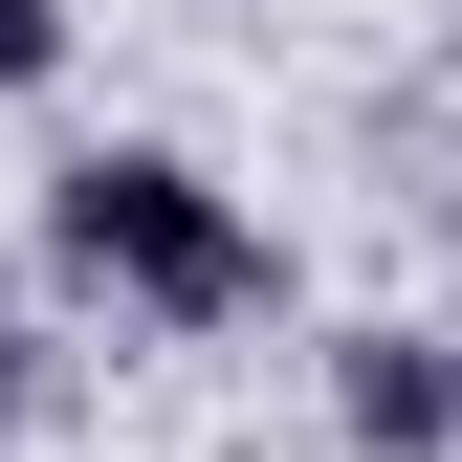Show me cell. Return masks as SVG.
<instances>
[{
	"label": "cell",
	"mask_w": 462,
	"mask_h": 462,
	"mask_svg": "<svg viewBox=\"0 0 462 462\" xmlns=\"http://www.w3.org/2000/svg\"><path fill=\"white\" fill-rule=\"evenodd\" d=\"M44 286H88V309H133V330H264L286 309V243L177 133H88L67 177H44Z\"/></svg>",
	"instance_id": "obj_1"
},
{
	"label": "cell",
	"mask_w": 462,
	"mask_h": 462,
	"mask_svg": "<svg viewBox=\"0 0 462 462\" xmlns=\"http://www.w3.org/2000/svg\"><path fill=\"white\" fill-rule=\"evenodd\" d=\"M330 419H353V462H440L462 440V353L419 309H353V330H330Z\"/></svg>",
	"instance_id": "obj_2"
},
{
	"label": "cell",
	"mask_w": 462,
	"mask_h": 462,
	"mask_svg": "<svg viewBox=\"0 0 462 462\" xmlns=\"http://www.w3.org/2000/svg\"><path fill=\"white\" fill-rule=\"evenodd\" d=\"M23 88H67V0H0V110Z\"/></svg>",
	"instance_id": "obj_3"
},
{
	"label": "cell",
	"mask_w": 462,
	"mask_h": 462,
	"mask_svg": "<svg viewBox=\"0 0 462 462\" xmlns=\"http://www.w3.org/2000/svg\"><path fill=\"white\" fill-rule=\"evenodd\" d=\"M0 419H44V330L23 309H0Z\"/></svg>",
	"instance_id": "obj_4"
}]
</instances>
